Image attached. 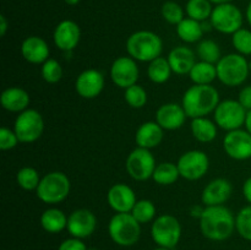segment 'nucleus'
I'll list each match as a JSON object with an SVG mask.
<instances>
[{"mask_svg": "<svg viewBox=\"0 0 251 250\" xmlns=\"http://www.w3.org/2000/svg\"><path fill=\"white\" fill-rule=\"evenodd\" d=\"M200 220L203 237L213 242L228 239L235 230V216L227 206H205Z\"/></svg>", "mask_w": 251, "mask_h": 250, "instance_id": "nucleus-1", "label": "nucleus"}, {"mask_svg": "<svg viewBox=\"0 0 251 250\" xmlns=\"http://www.w3.org/2000/svg\"><path fill=\"white\" fill-rule=\"evenodd\" d=\"M220 92L212 85H193L184 92L181 105L191 119L207 117L220 104Z\"/></svg>", "mask_w": 251, "mask_h": 250, "instance_id": "nucleus-2", "label": "nucleus"}, {"mask_svg": "<svg viewBox=\"0 0 251 250\" xmlns=\"http://www.w3.org/2000/svg\"><path fill=\"white\" fill-rule=\"evenodd\" d=\"M126 50L129 56L136 61L150 63L161 56L163 51V41L154 32L141 29L130 34L126 41Z\"/></svg>", "mask_w": 251, "mask_h": 250, "instance_id": "nucleus-3", "label": "nucleus"}, {"mask_svg": "<svg viewBox=\"0 0 251 250\" xmlns=\"http://www.w3.org/2000/svg\"><path fill=\"white\" fill-rule=\"evenodd\" d=\"M217 78L228 87H237L248 80L250 74L249 60L238 53L223 55L216 64Z\"/></svg>", "mask_w": 251, "mask_h": 250, "instance_id": "nucleus-4", "label": "nucleus"}, {"mask_svg": "<svg viewBox=\"0 0 251 250\" xmlns=\"http://www.w3.org/2000/svg\"><path fill=\"white\" fill-rule=\"evenodd\" d=\"M71 190V181L65 173L49 172L42 176L37 188V198L47 205H56L65 200Z\"/></svg>", "mask_w": 251, "mask_h": 250, "instance_id": "nucleus-5", "label": "nucleus"}, {"mask_svg": "<svg viewBox=\"0 0 251 250\" xmlns=\"http://www.w3.org/2000/svg\"><path fill=\"white\" fill-rule=\"evenodd\" d=\"M108 233L115 244L131 247L141 237V223L131 213H115L108 223Z\"/></svg>", "mask_w": 251, "mask_h": 250, "instance_id": "nucleus-6", "label": "nucleus"}, {"mask_svg": "<svg viewBox=\"0 0 251 250\" xmlns=\"http://www.w3.org/2000/svg\"><path fill=\"white\" fill-rule=\"evenodd\" d=\"M151 237L158 247L172 248L176 247L181 238V225L173 215L157 216L152 222Z\"/></svg>", "mask_w": 251, "mask_h": 250, "instance_id": "nucleus-7", "label": "nucleus"}, {"mask_svg": "<svg viewBox=\"0 0 251 250\" xmlns=\"http://www.w3.org/2000/svg\"><path fill=\"white\" fill-rule=\"evenodd\" d=\"M14 131L21 144L36 142L44 131L43 117L37 109L28 108L19 113L14 123Z\"/></svg>", "mask_w": 251, "mask_h": 250, "instance_id": "nucleus-8", "label": "nucleus"}, {"mask_svg": "<svg viewBox=\"0 0 251 250\" xmlns=\"http://www.w3.org/2000/svg\"><path fill=\"white\" fill-rule=\"evenodd\" d=\"M210 22L220 33L233 34L243 27L244 15L237 5L232 2L216 5L211 14Z\"/></svg>", "mask_w": 251, "mask_h": 250, "instance_id": "nucleus-9", "label": "nucleus"}, {"mask_svg": "<svg viewBox=\"0 0 251 250\" xmlns=\"http://www.w3.org/2000/svg\"><path fill=\"white\" fill-rule=\"evenodd\" d=\"M247 113L248 110L238 100H226L217 105L213 112V119L218 127L228 132L244 126Z\"/></svg>", "mask_w": 251, "mask_h": 250, "instance_id": "nucleus-10", "label": "nucleus"}, {"mask_svg": "<svg viewBox=\"0 0 251 250\" xmlns=\"http://www.w3.org/2000/svg\"><path fill=\"white\" fill-rule=\"evenodd\" d=\"M156 167V158L151 150L142 149V147H136L135 150H132L127 154L126 162H125L127 174L137 181H145L147 179H151Z\"/></svg>", "mask_w": 251, "mask_h": 250, "instance_id": "nucleus-11", "label": "nucleus"}, {"mask_svg": "<svg viewBox=\"0 0 251 250\" xmlns=\"http://www.w3.org/2000/svg\"><path fill=\"white\" fill-rule=\"evenodd\" d=\"M176 166L181 178L190 181L199 180L208 172L210 158L201 150H190L179 157Z\"/></svg>", "mask_w": 251, "mask_h": 250, "instance_id": "nucleus-12", "label": "nucleus"}, {"mask_svg": "<svg viewBox=\"0 0 251 250\" xmlns=\"http://www.w3.org/2000/svg\"><path fill=\"white\" fill-rule=\"evenodd\" d=\"M139 76V65L131 56H119L113 61L110 66V78L113 83L123 90L136 85Z\"/></svg>", "mask_w": 251, "mask_h": 250, "instance_id": "nucleus-13", "label": "nucleus"}, {"mask_svg": "<svg viewBox=\"0 0 251 250\" xmlns=\"http://www.w3.org/2000/svg\"><path fill=\"white\" fill-rule=\"evenodd\" d=\"M223 149L230 158L247 161L251 158V135L245 129L228 131L223 139Z\"/></svg>", "mask_w": 251, "mask_h": 250, "instance_id": "nucleus-14", "label": "nucleus"}, {"mask_svg": "<svg viewBox=\"0 0 251 250\" xmlns=\"http://www.w3.org/2000/svg\"><path fill=\"white\" fill-rule=\"evenodd\" d=\"M97 228V217L87 208H78L73 211L68 217V232L71 237L85 239L95 233Z\"/></svg>", "mask_w": 251, "mask_h": 250, "instance_id": "nucleus-15", "label": "nucleus"}, {"mask_svg": "<svg viewBox=\"0 0 251 250\" xmlns=\"http://www.w3.org/2000/svg\"><path fill=\"white\" fill-rule=\"evenodd\" d=\"M104 85V75L100 70L87 69L76 77L75 90L80 97L85 100H93L102 93Z\"/></svg>", "mask_w": 251, "mask_h": 250, "instance_id": "nucleus-16", "label": "nucleus"}, {"mask_svg": "<svg viewBox=\"0 0 251 250\" xmlns=\"http://www.w3.org/2000/svg\"><path fill=\"white\" fill-rule=\"evenodd\" d=\"M81 39V28L73 20H63L53 32L54 44L63 51H73Z\"/></svg>", "mask_w": 251, "mask_h": 250, "instance_id": "nucleus-17", "label": "nucleus"}, {"mask_svg": "<svg viewBox=\"0 0 251 250\" xmlns=\"http://www.w3.org/2000/svg\"><path fill=\"white\" fill-rule=\"evenodd\" d=\"M108 205L117 213H129L136 203V194L131 186L125 183L112 185L107 194Z\"/></svg>", "mask_w": 251, "mask_h": 250, "instance_id": "nucleus-18", "label": "nucleus"}, {"mask_svg": "<svg viewBox=\"0 0 251 250\" xmlns=\"http://www.w3.org/2000/svg\"><path fill=\"white\" fill-rule=\"evenodd\" d=\"M233 193V185L228 179L216 178L203 188L201 202L205 206L225 205Z\"/></svg>", "mask_w": 251, "mask_h": 250, "instance_id": "nucleus-19", "label": "nucleus"}, {"mask_svg": "<svg viewBox=\"0 0 251 250\" xmlns=\"http://www.w3.org/2000/svg\"><path fill=\"white\" fill-rule=\"evenodd\" d=\"M186 118L188 115L183 105L174 102L164 103L156 112V122L161 125L162 129L169 131L180 129L185 124Z\"/></svg>", "mask_w": 251, "mask_h": 250, "instance_id": "nucleus-20", "label": "nucleus"}, {"mask_svg": "<svg viewBox=\"0 0 251 250\" xmlns=\"http://www.w3.org/2000/svg\"><path fill=\"white\" fill-rule=\"evenodd\" d=\"M22 56L26 61L31 64H43L49 59L50 49H49L48 43L46 39L38 36H29L22 41L21 47H20Z\"/></svg>", "mask_w": 251, "mask_h": 250, "instance_id": "nucleus-21", "label": "nucleus"}, {"mask_svg": "<svg viewBox=\"0 0 251 250\" xmlns=\"http://www.w3.org/2000/svg\"><path fill=\"white\" fill-rule=\"evenodd\" d=\"M167 59L172 71L176 75H189L193 66L196 64L195 51L186 46H179L172 49Z\"/></svg>", "mask_w": 251, "mask_h": 250, "instance_id": "nucleus-22", "label": "nucleus"}, {"mask_svg": "<svg viewBox=\"0 0 251 250\" xmlns=\"http://www.w3.org/2000/svg\"><path fill=\"white\" fill-rule=\"evenodd\" d=\"M0 103L5 110L11 113H21L28 109L31 97L26 90L17 86H11L2 91Z\"/></svg>", "mask_w": 251, "mask_h": 250, "instance_id": "nucleus-23", "label": "nucleus"}, {"mask_svg": "<svg viewBox=\"0 0 251 250\" xmlns=\"http://www.w3.org/2000/svg\"><path fill=\"white\" fill-rule=\"evenodd\" d=\"M163 131L157 122H146L139 126L135 134L137 147L152 150L158 146L163 140Z\"/></svg>", "mask_w": 251, "mask_h": 250, "instance_id": "nucleus-24", "label": "nucleus"}, {"mask_svg": "<svg viewBox=\"0 0 251 250\" xmlns=\"http://www.w3.org/2000/svg\"><path fill=\"white\" fill-rule=\"evenodd\" d=\"M68 217L63 210L56 207H49L43 211L39 218L42 228L46 232L55 234V233L63 232L68 227Z\"/></svg>", "mask_w": 251, "mask_h": 250, "instance_id": "nucleus-25", "label": "nucleus"}, {"mask_svg": "<svg viewBox=\"0 0 251 250\" xmlns=\"http://www.w3.org/2000/svg\"><path fill=\"white\" fill-rule=\"evenodd\" d=\"M217 124L213 120L208 119L207 117L195 118L191 120L190 130L194 139L199 142H212L217 137Z\"/></svg>", "mask_w": 251, "mask_h": 250, "instance_id": "nucleus-26", "label": "nucleus"}, {"mask_svg": "<svg viewBox=\"0 0 251 250\" xmlns=\"http://www.w3.org/2000/svg\"><path fill=\"white\" fill-rule=\"evenodd\" d=\"M203 25L202 22L196 20L185 17L179 25H176V34L179 38L185 43H199L203 36Z\"/></svg>", "mask_w": 251, "mask_h": 250, "instance_id": "nucleus-27", "label": "nucleus"}, {"mask_svg": "<svg viewBox=\"0 0 251 250\" xmlns=\"http://www.w3.org/2000/svg\"><path fill=\"white\" fill-rule=\"evenodd\" d=\"M190 80L194 85H212L217 78V69L215 64L199 60L189 73Z\"/></svg>", "mask_w": 251, "mask_h": 250, "instance_id": "nucleus-28", "label": "nucleus"}, {"mask_svg": "<svg viewBox=\"0 0 251 250\" xmlns=\"http://www.w3.org/2000/svg\"><path fill=\"white\" fill-rule=\"evenodd\" d=\"M172 68L168 63V59L164 56H158L150 61L147 66V76L153 83L161 85V83L167 82L171 78Z\"/></svg>", "mask_w": 251, "mask_h": 250, "instance_id": "nucleus-29", "label": "nucleus"}, {"mask_svg": "<svg viewBox=\"0 0 251 250\" xmlns=\"http://www.w3.org/2000/svg\"><path fill=\"white\" fill-rule=\"evenodd\" d=\"M180 178V173L176 163L173 162H162L157 164L152 179L159 185H172Z\"/></svg>", "mask_w": 251, "mask_h": 250, "instance_id": "nucleus-30", "label": "nucleus"}, {"mask_svg": "<svg viewBox=\"0 0 251 250\" xmlns=\"http://www.w3.org/2000/svg\"><path fill=\"white\" fill-rule=\"evenodd\" d=\"M196 55L200 60L215 64V65L223 56L220 44L212 39H201L196 47Z\"/></svg>", "mask_w": 251, "mask_h": 250, "instance_id": "nucleus-31", "label": "nucleus"}, {"mask_svg": "<svg viewBox=\"0 0 251 250\" xmlns=\"http://www.w3.org/2000/svg\"><path fill=\"white\" fill-rule=\"evenodd\" d=\"M212 10V2L210 0H188L185 5V12L188 17L200 22L210 20Z\"/></svg>", "mask_w": 251, "mask_h": 250, "instance_id": "nucleus-32", "label": "nucleus"}, {"mask_svg": "<svg viewBox=\"0 0 251 250\" xmlns=\"http://www.w3.org/2000/svg\"><path fill=\"white\" fill-rule=\"evenodd\" d=\"M156 206H154V203L151 200L141 199V200L136 201V203H135L130 213L134 216L137 222L144 225V223L153 222L154 218H156Z\"/></svg>", "mask_w": 251, "mask_h": 250, "instance_id": "nucleus-33", "label": "nucleus"}, {"mask_svg": "<svg viewBox=\"0 0 251 250\" xmlns=\"http://www.w3.org/2000/svg\"><path fill=\"white\" fill-rule=\"evenodd\" d=\"M41 176L33 167H22L16 174V183L21 189L27 191L37 190L41 181Z\"/></svg>", "mask_w": 251, "mask_h": 250, "instance_id": "nucleus-34", "label": "nucleus"}, {"mask_svg": "<svg viewBox=\"0 0 251 250\" xmlns=\"http://www.w3.org/2000/svg\"><path fill=\"white\" fill-rule=\"evenodd\" d=\"M124 98L125 102L135 109H140L146 105L149 96H147V91L145 90L142 86L140 85H132L124 90Z\"/></svg>", "mask_w": 251, "mask_h": 250, "instance_id": "nucleus-35", "label": "nucleus"}, {"mask_svg": "<svg viewBox=\"0 0 251 250\" xmlns=\"http://www.w3.org/2000/svg\"><path fill=\"white\" fill-rule=\"evenodd\" d=\"M235 230L242 238L251 242V205L243 207L235 216Z\"/></svg>", "mask_w": 251, "mask_h": 250, "instance_id": "nucleus-36", "label": "nucleus"}, {"mask_svg": "<svg viewBox=\"0 0 251 250\" xmlns=\"http://www.w3.org/2000/svg\"><path fill=\"white\" fill-rule=\"evenodd\" d=\"M41 74L42 77H43V80L47 83H51L53 85V83H58L63 78L64 71L60 63L56 59L49 58L48 60L42 64Z\"/></svg>", "mask_w": 251, "mask_h": 250, "instance_id": "nucleus-37", "label": "nucleus"}, {"mask_svg": "<svg viewBox=\"0 0 251 250\" xmlns=\"http://www.w3.org/2000/svg\"><path fill=\"white\" fill-rule=\"evenodd\" d=\"M232 44L238 54L244 56L251 55V31L248 28L238 29L232 34Z\"/></svg>", "mask_w": 251, "mask_h": 250, "instance_id": "nucleus-38", "label": "nucleus"}, {"mask_svg": "<svg viewBox=\"0 0 251 250\" xmlns=\"http://www.w3.org/2000/svg\"><path fill=\"white\" fill-rule=\"evenodd\" d=\"M162 17L164 19V21H167L171 25H179L183 21L185 17H184V9L176 1H166L162 5L161 9Z\"/></svg>", "mask_w": 251, "mask_h": 250, "instance_id": "nucleus-39", "label": "nucleus"}, {"mask_svg": "<svg viewBox=\"0 0 251 250\" xmlns=\"http://www.w3.org/2000/svg\"><path fill=\"white\" fill-rule=\"evenodd\" d=\"M19 142L20 140L14 129H9L6 126H2L0 129V149L2 151H9V150L15 149L19 145Z\"/></svg>", "mask_w": 251, "mask_h": 250, "instance_id": "nucleus-40", "label": "nucleus"}, {"mask_svg": "<svg viewBox=\"0 0 251 250\" xmlns=\"http://www.w3.org/2000/svg\"><path fill=\"white\" fill-rule=\"evenodd\" d=\"M88 248L86 247L85 243L82 242V239H78V238H69L61 242V244L59 245L58 250H87Z\"/></svg>", "mask_w": 251, "mask_h": 250, "instance_id": "nucleus-41", "label": "nucleus"}, {"mask_svg": "<svg viewBox=\"0 0 251 250\" xmlns=\"http://www.w3.org/2000/svg\"><path fill=\"white\" fill-rule=\"evenodd\" d=\"M238 100H239V103L245 109L251 110V85L244 86L240 90L239 96H238Z\"/></svg>", "mask_w": 251, "mask_h": 250, "instance_id": "nucleus-42", "label": "nucleus"}, {"mask_svg": "<svg viewBox=\"0 0 251 250\" xmlns=\"http://www.w3.org/2000/svg\"><path fill=\"white\" fill-rule=\"evenodd\" d=\"M243 195H244L248 203L251 205V176H249L243 184Z\"/></svg>", "mask_w": 251, "mask_h": 250, "instance_id": "nucleus-43", "label": "nucleus"}, {"mask_svg": "<svg viewBox=\"0 0 251 250\" xmlns=\"http://www.w3.org/2000/svg\"><path fill=\"white\" fill-rule=\"evenodd\" d=\"M9 29V22L4 15H0V36L4 37Z\"/></svg>", "mask_w": 251, "mask_h": 250, "instance_id": "nucleus-44", "label": "nucleus"}, {"mask_svg": "<svg viewBox=\"0 0 251 250\" xmlns=\"http://www.w3.org/2000/svg\"><path fill=\"white\" fill-rule=\"evenodd\" d=\"M203 210H205V207H200V206H193L190 210V215L193 216V217H198L200 218L201 215H202Z\"/></svg>", "mask_w": 251, "mask_h": 250, "instance_id": "nucleus-45", "label": "nucleus"}, {"mask_svg": "<svg viewBox=\"0 0 251 250\" xmlns=\"http://www.w3.org/2000/svg\"><path fill=\"white\" fill-rule=\"evenodd\" d=\"M245 130L251 135V110H248L247 118H245Z\"/></svg>", "mask_w": 251, "mask_h": 250, "instance_id": "nucleus-46", "label": "nucleus"}, {"mask_svg": "<svg viewBox=\"0 0 251 250\" xmlns=\"http://www.w3.org/2000/svg\"><path fill=\"white\" fill-rule=\"evenodd\" d=\"M245 19H247L248 24H249V26L251 27V0L247 6V11H245Z\"/></svg>", "mask_w": 251, "mask_h": 250, "instance_id": "nucleus-47", "label": "nucleus"}, {"mask_svg": "<svg viewBox=\"0 0 251 250\" xmlns=\"http://www.w3.org/2000/svg\"><path fill=\"white\" fill-rule=\"evenodd\" d=\"M210 1L215 5H221V4H227V2H232L233 0H210Z\"/></svg>", "mask_w": 251, "mask_h": 250, "instance_id": "nucleus-48", "label": "nucleus"}, {"mask_svg": "<svg viewBox=\"0 0 251 250\" xmlns=\"http://www.w3.org/2000/svg\"><path fill=\"white\" fill-rule=\"evenodd\" d=\"M64 1H65V4L70 5V6H74V5H77L80 0H64Z\"/></svg>", "mask_w": 251, "mask_h": 250, "instance_id": "nucleus-49", "label": "nucleus"}, {"mask_svg": "<svg viewBox=\"0 0 251 250\" xmlns=\"http://www.w3.org/2000/svg\"><path fill=\"white\" fill-rule=\"evenodd\" d=\"M153 250H171V249H168V248H163V247H158V248H156V249H153Z\"/></svg>", "mask_w": 251, "mask_h": 250, "instance_id": "nucleus-50", "label": "nucleus"}, {"mask_svg": "<svg viewBox=\"0 0 251 250\" xmlns=\"http://www.w3.org/2000/svg\"><path fill=\"white\" fill-rule=\"evenodd\" d=\"M249 69H250V73H251V59L249 60Z\"/></svg>", "mask_w": 251, "mask_h": 250, "instance_id": "nucleus-51", "label": "nucleus"}, {"mask_svg": "<svg viewBox=\"0 0 251 250\" xmlns=\"http://www.w3.org/2000/svg\"><path fill=\"white\" fill-rule=\"evenodd\" d=\"M87 250H98V249H96V248H88Z\"/></svg>", "mask_w": 251, "mask_h": 250, "instance_id": "nucleus-52", "label": "nucleus"}]
</instances>
